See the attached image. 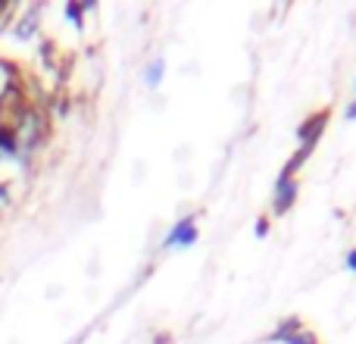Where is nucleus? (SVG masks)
I'll use <instances>...</instances> for the list:
<instances>
[{"mask_svg": "<svg viewBox=\"0 0 356 344\" xmlns=\"http://www.w3.org/2000/svg\"><path fill=\"white\" fill-rule=\"evenodd\" d=\"M50 135V116L44 107H29L19 125L13 129V141H16V163L29 166L31 157L41 150V144Z\"/></svg>", "mask_w": 356, "mask_h": 344, "instance_id": "nucleus-1", "label": "nucleus"}, {"mask_svg": "<svg viewBox=\"0 0 356 344\" xmlns=\"http://www.w3.org/2000/svg\"><path fill=\"white\" fill-rule=\"evenodd\" d=\"M266 341H278V344H319V341H316V335L309 332L300 320H294V316L278 322V326L269 332V338H266Z\"/></svg>", "mask_w": 356, "mask_h": 344, "instance_id": "nucleus-2", "label": "nucleus"}, {"mask_svg": "<svg viewBox=\"0 0 356 344\" xmlns=\"http://www.w3.org/2000/svg\"><path fill=\"white\" fill-rule=\"evenodd\" d=\"M297 194H300V185H297V178L278 175L275 191H272V213H275V216H284V213H288V210L297 203Z\"/></svg>", "mask_w": 356, "mask_h": 344, "instance_id": "nucleus-3", "label": "nucleus"}, {"mask_svg": "<svg viewBox=\"0 0 356 344\" xmlns=\"http://www.w3.org/2000/svg\"><path fill=\"white\" fill-rule=\"evenodd\" d=\"M325 125H328V113H325V110L316 113V116H309V119H303L300 129H297V138H300V150H309V154H313V148L319 144V138H322V132H325Z\"/></svg>", "mask_w": 356, "mask_h": 344, "instance_id": "nucleus-4", "label": "nucleus"}, {"mask_svg": "<svg viewBox=\"0 0 356 344\" xmlns=\"http://www.w3.org/2000/svg\"><path fill=\"white\" fill-rule=\"evenodd\" d=\"M197 241V222L194 216H184V219H178L172 226V232L166 235V241H163V247H191Z\"/></svg>", "mask_w": 356, "mask_h": 344, "instance_id": "nucleus-5", "label": "nucleus"}, {"mask_svg": "<svg viewBox=\"0 0 356 344\" xmlns=\"http://www.w3.org/2000/svg\"><path fill=\"white\" fill-rule=\"evenodd\" d=\"M38 19H41V6L25 10V16L13 25V38H16V41H31V38L38 35Z\"/></svg>", "mask_w": 356, "mask_h": 344, "instance_id": "nucleus-6", "label": "nucleus"}, {"mask_svg": "<svg viewBox=\"0 0 356 344\" xmlns=\"http://www.w3.org/2000/svg\"><path fill=\"white\" fill-rule=\"evenodd\" d=\"M163 75H166V60H163V56H154V60L147 63V69H144V81H147L150 88H156L163 81Z\"/></svg>", "mask_w": 356, "mask_h": 344, "instance_id": "nucleus-7", "label": "nucleus"}, {"mask_svg": "<svg viewBox=\"0 0 356 344\" xmlns=\"http://www.w3.org/2000/svg\"><path fill=\"white\" fill-rule=\"evenodd\" d=\"M307 160H309V150H300V148H297V150H294V157H291V160L284 163V172H282V175L294 178V172L300 169V166H303V163H307Z\"/></svg>", "mask_w": 356, "mask_h": 344, "instance_id": "nucleus-8", "label": "nucleus"}, {"mask_svg": "<svg viewBox=\"0 0 356 344\" xmlns=\"http://www.w3.org/2000/svg\"><path fill=\"white\" fill-rule=\"evenodd\" d=\"M253 235H257V238H266V235H269V219H257V226H253Z\"/></svg>", "mask_w": 356, "mask_h": 344, "instance_id": "nucleus-9", "label": "nucleus"}, {"mask_svg": "<svg viewBox=\"0 0 356 344\" xmlns=\"http://www.w3.org/2000/svg\"><path fill=\"white\" fill-rule=\"evenodd\" d=\"M344 263H347V269H350V272H356V247H350V251H347Z\"/></svg>", "mask_w": 356, "mask_h": 344, "instance_id": "nucleus-10", "label": "nucleus"}, {"mask_svg": "<svg viewBox=\"0 0 356 344\" xmlns=\"http://www.w3.org/2000/svg\"><path fill=\"white\" fill-rule=\"evenodd\" d=\"M10 203V188H6V182H0V207H6Z\"/></svg>", "mask_w": 356, "mask_h": 344, "instance_id": "nucleus-11", "label": "nucleus"}, {"mask_svg": "<svg viewBox=\"0 0 356 344\" xmlns=\"http://www.w3.org/2000/svg\"><path fill=\"white\" fill-rule=\"evenodd\" d=\"M344 116H347V119H350V123H353V119H356V97L350 100V107H347V110H344Z\"/></svg>", "mask_w": 356, "mask_h": 344, "instance_id": "nucleus-12", "label": "nucleus"}, {"mask_svg": "<svg viewBox=\"0 0 356 344\" xmlns=\"http://www.w3.org/2000/svg\"><path fill=\"white\" fill-rule=\"evenodd\" d=\"M353 88H356V81H353Z\"/></svg>", "mask_w": 356, "mask_h": 344, "instance_id": "nucleus-13", "label": "nucleus"}]
</instances>
